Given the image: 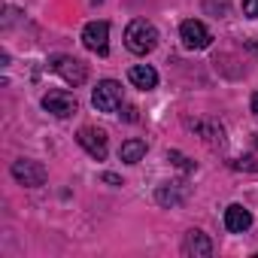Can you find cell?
<instances>
[{"instance_id": "52a82bcc", "label": "cell", "mask_w": 258, "mask_h": 258, "mask_svg": "<svg viewBox=\"0 0 258 258\" xmlns=\"http://www.w3.org/2000/svg\"><path fill=\"white\" fill-rule=\"evenodd\" d=\"M82 43H85V49L106 55L109 52V25L106 22H88L82 28Z\"/></svg>"}, {"instance_id": "ac0fdd59", "label": "cell", "mask_w": 258, "mask_h": 258, "mask_svg": "<svg viewBox=\"0 0 258 258\" xmlns=\"http://www.w3.org/2000/svg\"><path fill=\"white\" fill-rule=\"evenodd\" d=\"M100 179H103V182H109V185H121V179H118L115 173H103Z\"/></svg>"}, {"instance_id": "9c48e42d", "label": "cell", "mask_w": 258, "mask_h": 258, "mask_svg": "<svg viewBox=\"0 0 258 258\" xmlns=\"http://www.w3.org/2000/svg\"><path fill=\"white\" fill-rule=\"evenodd\" d=\"M182 252L188 258H210L213 255V243L204 231H188L185 240H182Z\"/></svg>"}, {"instance_id": "277c9868", "label": "cell", "mask_w": 258, "mask_h": 258, "mask_svg": "<svg viewBox=\"0 0 258 258\" xmlns=\"http://www.w3.org/2000/svg\"><path fill=\"white\" fill-rule=\"evenodd\" d=\"M91 103H94L97 112H115V109L121 106V85H118L115 79L97 82V88H94V94H91Z\"/></svg>"}, {"instance_id": "4fadbf2b", "label": "cell", "mask_w": 258, "mask_h": 258, "mask_svg": "<svg viewBox=\"0 0 258 258\" xmlns=\"http://www.w3.org/2000/svg\"><path fill=\"white\" fill-rule=\"evenodd\" d=\"M127 79H131L137 88H143V91H149V88L158 85V73H155V67H149V64L131 67V70H127Z\"/></svg>"}, {"instance_id": "2e32d148", "label": "cell", "mask_w": 258, "mask_h": 258, "mask_svg": "<svg viewBox=\"0 0 258 258\" xmlns=\"http://www.w3.org/2000/svg\"><path fill=\"white\" fill-rule=\"evenodd\" d=\"M167 158H170L176 167H182V170H195V161H188V158H185L182 152H176V149H173V152H167Z\"/></svg>"}, {"instance_id": "9a60e30c", "label": "cell", "mask_w": 258, "mask_h": 258, "mask_svg": "<svg viewBox=\"0 0 258 258\" xmlns=\"http://www.w3.org/2000/svg\"><path fill=\"white\" fill-rule=\"evenodd\" d=\"M231 167H237V170H258V134H252V149L246 155L234 158Z\"/></svg>"}, {"instance_id": "d6986e66", "label": "cell", "mask_w": 258, "mask_h": 258, "mask_svg": "<svg viewBox=\"0 0 258 258\" xmlns=\"http://www.w3.org/2000/svg\"><path fill=\"white\" fill-rule=\"evenodd\" d=\"M252 112H255V115H258V91H255V94H252Z\"/></svg>"}, {"instance_id": "3957f363", "label": "cell", "mask_w": 258, "mask_h": 258, "mask_svg": "<svg viewBox=\"0 0 258 258\" xmlns=\"http://www.w3.org/2000/svg\"><path fill=\"white\" fill-rule=\"evenodd\" d=\"M13 179L19 182V185H25V188H37V185H43L46 182V167L40 164V161H31V158H19V161H13Z\"/></svg>"}, {"instance_id": "8fae6325", "label": "cell", "mask_w": 258, "mask_h": 258, "mask_svg": "<svg viewBox=\"0 0 258 258\" xmlns=\"http://www.w3.org/2000/svg\"><path fill=\"white\" fill-rule=\"evenodd\" d=\"M188 127H195V131L204 137V143L210 146H225V127L213 118H201V121H188Z\"/></svg>"}, {"instance_id": "8992f818", "label": "cell", "mask_w": 258, "mask_h": 258, "mask_svg": "<svg viewBox=\"0 0 258 258\" xmlns=\"http://www.w3.org/2000/svg\"><path fill=\"white\" fill-rule=\"evenodd\" d=\"M76 140H79V146L91 155V158H97V161H103L106 158V131L103 127H82V131L76 134Z\"/></svg>"}, {"instance_id": "7a4b0ae2", "label": "cell", "mask_w": 258, "mask_h": 258, "mask_svg": "<svg viewBox=\"0 0 258 258\" xmlns=\"http://www.w3.org/2000/svg\"><path fill=\"white\" fill-rule=\"evenodd\" d=\"M49 64H52V70H55L67 85H73V88L88 79V67H85L79 58H73V55H55Z\"/></svg>"}, {"instance_id": "30bf717a", "label": "cell", "mask_w": 258, "mask_h": 258, "mask_svg": "<svg viewBox=\"0 0 258 258\" xmlns=\"http://www.w3.org/2000/svg\"><path fill=\"white\" fill-rule=\"evenodd\" d=\"M249 225H252V213L243 204H231L225 210V228L231 234H243V231H249Z\"/></svg>"}, {"instance_id": "e0dca14e", "label": "cell", "mask_w": 258, "mask_h": 258, "mask_svg": "<svg viewBox=\"0 0 258 258\" xmlns=\"http://www.w3.org/2000/svg\"><path fill=\"white\" fill-rule=\"evenodd\" d=\"M243 16L246 19H258V0H243Z\"/></svg>"}, {"instance_id": "ba28073f", "label": "cell", "mask_w": 258, "mask_h": 258, "mask_svg": "<svg viewBox=\"0 0 258 258\" xmlns=\"http://www.w3.org/2000/svg\"><path fill=\"white\" fill-rule=\"evenodd\" d=\"M43 109L52 112V115H58V118H67V115H76L79 103H76V97L70 91H49L43 97Z\"/></svg>"}, {"instance_id": "6da1fadb", "label": "cell", "mask_w": 258, "mask_h": 258, "mask_svg": "<svg viewBox=\"0 0 258 258\" xmlns=\"http://www.w3.org/2000/svg\"><path fill=\"white\" fill-rule=\"evenodd\" d=\"M124 46H127V52H134V55H149L158 46L155 25L146 22V19H134L131 25H127V31H124Z\"/></svg>"}, {"instance_id": "7c38bea8", "label": "cell", "mask_w": 258, "mask_h": 258, "mask_svg": "<svg viewBox=\"0 0 258 258\" xmlns=\"http://www.w3.org/2000/svg\"><path fill=\"white\" fill-rule=\"evenodd\" d=\"M185 195H188V188H185L182 182H164V185H158L155 201H158L161 207H179V204L185 201Z\"/></svg>"}, {"instance_id": "5bb4252c", "label": "cell", "mask_w": 258, "mask_h": 258, "mask_svg": "<svg viewBox=\"0 0 258 258\" xmlns=\"http://www.w3.org/2000/svg\"><path fill=\"white\" fill-rule=\"evenodd\" d=\"M143 155H146V140H124L121 149H118V158L124 164H137Z\"/></svg>"}, {"instance_id": "5b68a950", "label": "cell", "mask_w": 258, "mask_h": 258, "mask_svg": "<svg viewBox=\"0 0 258 258\" xmlns=\"http://www.w3.org/2000/svg\"><path fill=\"white\" fill-rule=\"evenodd\" d=\"M179 37H182V46L185 49H207L210 43H213V34L207 31V25L204 22H198V19H188V22H182V28H179Z\"/></svg>"}]
</instances>
